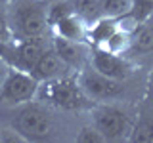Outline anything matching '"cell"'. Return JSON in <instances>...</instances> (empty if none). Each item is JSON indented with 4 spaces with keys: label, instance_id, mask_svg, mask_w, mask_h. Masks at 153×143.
Returning a JSON list of instances; mask_svg holds the SVG:
<instances>
[{
    "label": "cell",
    "instance_id": "cell-1",
    "mask_svg": "<svg viewBox=\"0 0 153 143\" xmlns=\"http://www.w3.org/2000/svg\"><path fill=\"white\" fill-rule=\"evenodd\" d=\"M0 111L8 113L6 126L12 128L21 137V141H52L59 137V111L40 99Z\"/></svg>",
    "mask_w": 153,
    "mask_h": 143
},
{
    "label": "cell",
    "instance_id": "cell-2",
    "mask_svg": "<svg viewBox=\"0 0 153 143\" xmlns=\"http://www.w3.org/2000/svg\"><path fill=\"white\" fill-rule=\"evenodd\" d=\"M13 40L46 36L50 32L46 0H2Z\"/></svg>",
    "mask_w": 153,
    "mask_h": 143
},
{
    "label": "cell",
    "instance_id": "cell-3",
    "mask_svg": "<svg viewBox=\"0 0 153 143\" xmlns=\"http://www.w3.org/2000/svg\"><path fill=\"white\" fill-rule=\"evenodd\" d=\"M86 113L90 124L102 133L105 141H128L136 114L124 101L94 103Z\"/></svg>",
    "mask_w": 153,
    "mask_h": 143
},
{
    "label": "cell",
    "instance_id": "cell-4",
    "mask_svg": "<svg viewBox=\"0 0 153 143\" xmlns=\"http://www.w3.org/2000/svg\"><path fill=\"white\" fill-rule=\"evenodd\" d=\"M36 99L48 103L50 107L57 109V111L82 113V111H88L94 105L82 92L79 80H76V74H69V76H61V78L40 82L38 92H36Z\"/></svg>",
    "mask_w": 153,
    "mask_h": 143
},
{
    "label": "cell",
    "instance_id": "cell-5",
    "mask_svg": "<svg viewBox=\"0 0 153 143\" xmlns=\"http://www.w3.org/2000/svg\"><path fill=\"white\" fill-rule=\"evenodd\" d=\"M82 92L92 103H111V101H124L128 94V80H115L109 78L92 67H84L76 73Z\"/></svg>",
    "mask_w": 153,
    "mask_h": 143
},
{
    "label": "cell",
    "instance_id": "cell-6",
    "mask_svg": "<svg viewBox=\"0 0 153 143\" xmlns=\"http://www.w3.org/2000/svg\"><path fill=\"white\" fill-rule=\"evenodd\" d=\"M38 86L40 82L31 73L10 67L6 78L0 86V109H10L36 99Z\"/></svg>",
    "mask_w": 153,
    "mask_h": 143
},
{
    "label": "cell",
    "instance_id": "cell-7",
    "mask_svg": "<svg viewBox=\"0 0 153 143\" xmlns=\"http://www.w3.org/2000/svg\"><path fill=\"white\" fill-rule=\"evenodd\" d=\"M88 65L94 71L109 76V78H115V80H130L134 73L138 71V63L132 61L130 57L109 54V52L102 50V48H96V46H90Z\"/></svg>",
    "mask_w": 153,
    "mask_h": 143
},
{
    "label": "cell",
    "instance_id": "cell-8",
    "mask_svg": "<svg viewBox=\"0 0 153 143\" xmlns=\"http://www.w3.org/2000/svg\"><path fill=\"white\" fill-rule=\"evenodd\" d=\"M50 46V32L46 36H38V38H27V40H16L10 48L8 54V63L16 69L27 71L31 73L35 63L38 61V57L42 55V52Z\"/></svg>",
    "mask_w": 153,
    "mask_h": 143
},
{
    "label": "cell",
    "instance_id": "cell-9",
    "mask_svg": "<svg viewBox=\"0 0 153 143\" xmlns=\"http://www.w3.org/2000/svg\"><path fill=\"white\" fill-rule=\"evenodd\" d=\"M50 42H52V48L56 50V54L75 73H79L84 67H88V61H90V44L88 42H73V40H65V38H57L54 35H50Z\"/></svg>",
    "mask_w": 153,
    "mask_h": 143
},
{
    "label": "cell",
    "instance_id": "cell-10",
    "mask_svg": "<svg viewBox=\"0 0 153 143\" xmlns=\"http://www.w3.org/2000/svg\"><path fill=\"white\" fill-rule=\"evenodd\" d=\"M31 74L35 76L38 82H46V80L61 78V76H69V74H76V73L63 63V59L56 54V50L52 48V42H50V46L42 52V55L38 57V61L35 63Z\"/></svg>",
    "mask_w": 153,
    "mask_h": 143
},
{
    "label": "cell",
    "instance_id": "cell-11",
    "mask_svg": "<svg viewBox=\"0 0 153 143\" xmlns=\"http://www.w3.org/2000/svg\"><path fill=\"white\" fill-rule=\"evenodd\" d=\"M50 35H54L57 38H65V40H73V42H86L88 36V25L75 13L57 19L56 23L50 25Z\"/></svg>",
    "mask_w": 153,
    "mask_h": 143
},
{
    "label": "cell",
    "instance_id": "cell-12",
    "mask_svg": "<svg viewBox=\"0 0 153 143\" xmlns=\"http://www.w3.org/2000/svg\"><path fill=\"white\" fill-rule=\"evenodd\" d=\"M130 42H132V31L119 25L102 44L96 48H102V50L109 52V54H115V55H126L128 50H130Z\"/></svg>",
    "mask_w": 153,
    "mask_h": 143
},
{
    "label": "cell",
    "instance_id": "cell-13",
    "mask_svg": "<svg viewBox=\"0 0 153 143\" xmlns=\"http://www.w3.org/2000/svg\"><path fill=\"white\" fill-rule=\"evenodd\" d=\"M128 141L134 143H153V113L146 114L142 111L136 113V118H134V126L130 130V136H128Z\"/></svg>",
    "mask_w": 153,
    "mask_h": 143
},
{
    "label": "cell",
    "instance_id": "cell-14",
    "mask_svg": "<svg viewBox=\"0 0 153 143\" xmlns=\"http://www.w3.org/2000/svg\"><path fill=\"white\" fill-rule=\"evenodd\" d=\"M69 4H71V8H73V13L79 15L86 25H90L96 19L102 17L96 0H69Z\"/></svg>",
    "mask_w": 153,
    "mask_h": 143
},
{
    "label": "cell",
    "instance_id": "cell-15",
    "mask_svg": "<svg viewBox=\"0 0 153 143\" xmlns=\"http://www.w3.org/2000/svg\"><path fill=\"white\" fill-rule=\"evenodd\" d=\"M96 2H98V10L102 17L119 19L126 15L130 10V0H96Z\"/></svg>",
    "mask_w": 153,
    "mask_h": 143
},
{
    "label": "cell",
    "instance_id": "cell-16",
    "mask_svg": "<svg viewBox=\"0 0 153 143\" xmlns=\"http://www.w3.org/2000/svg\"><path fill=\"white\" fill-rule=\"evenodd\" d=\"M153 13V0H130V15L136 23H143Z\"/></svg>",
    "mask_w": 153,
    "mask_h": 143
},
{
    "label": "cell",
    "instance_id": "cell-17",
    "mask_svg": "<svg viewBox=\"0 0 153 143\" xmlns=\"http://www.w3.org/2000/svg\"><path fill=\"white\" fill-rule=\"evenodd\" d=\"M73 139L79 141V143H105V139L102 137V133L96 130L90 122L84 124V126H80L79 130H76V133L73 136Z\"/></svg>",
    "mask_w": 153,
    "mask_h": 143
},
{
    "label": "cell",
    "instance_id": "cell-18",
    "mask_svg": "<svg viewBox=\"0 0 153 143\" xmlns=\"http://www.w3.org/2000/svg\"><path fill=\"white\" fill-rule=\"evenodd\" d=\"M0 40L6 42V44H12L13 36H12V31H10V25H8V19H6V12H4V4L0 0Z\"/></svg>",
    "mask_w": 153,
    "mask_h": 143
},
{
    "label": "cell",
    "instance_id": "cell-19",
    "mask_svg": "<svg viewBox=\"0 0 153 143\" xmlns=\"http://www.w3.org/2000/svg\"><path fill=\"white\" fill-rule=\"evenodd\" d=\"M10 65L4 57H0V86H2V82H4V78H6V74H8V71H10Z\"/></svg>",
    "mask_w": 153,
    "mask_h": 143
},
{
    "label": "cell",
    "instance_id": "cell-20",
    "mask_svg": "<svg viewBox=\"0 0 153 143\" xmlns=\"http://www.w3.org/2000/svg\"><path fill=\"white\" fill-rule=\"evenodd\" d=\"M12 44H13V42H12ZM12 44H6V42L0 40V57L8 59V54H10V48H12Z\"/></svg>",
    "mask_w": 153,
    "mask_h": 143
},
{
    "label": "cell",
    "instance_id": "cell-21",
    "mask_svg": "<svg viewBox=\"0 0 153 143\" xmlns=\"http://www.w3.org/2000/svg\"><path fill=\"white\" fill-rule=\"evenodd\" d=\"M147 84H149V88L153 90V63L149 67V71H147Z\"/></svg>",
    "mask_w": 153,
    "mask_h": 143
},
{
    "label": "cell",
    "instance_id": "cell-22",
    "mask_svg": "<svg viewBox=\"0 0 153 143\" xmlns=\"http://www.w3.org/2000/svg\"><path fill=\"white\" fill-rule=\"evenodd\" d=\"M143 23H146V25H147V27H149L151 31H153V13H151V15L147 17V19H146V21H143Z\"/></svg>",
    "mask_w": 153,
    "mask_h": 143
},
{
    "label": "cell",
    "instance_id": "cell-23",
    "mask_svg": "<svg viewBox=\"0 0 153 143\" xmlns=\"http://www.w3.org/2000/svg\"><path fill=\"white\" fill-rule=\"evenodd\" d=\"M151 113H153V111H151Z\"/></svg>",
    "mask_w": 153,
    "mask_h": 143
}]
</instances>
